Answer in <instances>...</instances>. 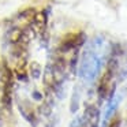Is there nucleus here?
Segmentation results:
<instances>
[{
    "label": "nucleus",
    "instance_id": "nucleus-1",
    "mask_svg": "<svg viewBox=\"0 0 127 127\" xmlns=\"http://www.w3.org/2000/svg\"><path fill=\"white\" fill-rule=\"evenodd\" d=\"M112 47L102 36H96L86 42L79 58L78 75L83 82L92 83L96 81L102 66L107 63Z\"/></svg>",
    "mask_w": 127,
    "mask_h": 127
},
{
    "label": "nucleus",
    "instance_id": "nucleus-2",
    "mask_svg": "<svg viewBox=\"0 0 127 127\" xmlns=\"http://www.w3.org/2000/svg\"><path fill=\"white\" fill-rule=\"evenodd\" d=\"M0 82H1V97L0 102L4 109L11 111L12 93H14V72L11 71L7 62H3L0 68Z\"/></svg>",
    "mask_w": 127,
    "mask_h": 127
},
{
    "label": "nucleus",
    "instance_id": "nucleus-3",
    "mask_svg": "<svg viewBox=\"0 0 127 127\" xmlns=\"http://www.w3.org/2000/svg\"><path fill=\"white\" fill-rule=\"evenodd\" d=\"M85 42H86V37L82 32H81V33H70V34H67V36L63 37V40L60 41L56 52L63 53V55L78 52L79 48L82 47Z\"/></svg>",
    "mask_w": 127,
    "mask_h": 127
},
{
    "label": "nucleus",
    "instance_id": "nucleus-4",
    "mask_svg": "<svg viewBox=\"0 0 127 127\" xmlns=\"http://www.w3.org/2000/svg\"><path fill=\"white\" fill-rule=\"evenodd\" d=\"M18 109H19L21 115L23 116L25 120H28L33 127L38 124V118L36 115V111L32 107V102L28 98H19L18 100Z\"/></svg>",
    "mask_w": 127,
    "mask_h": 127
},
{
    "label": "nucleus",
    "instance_id": "nucleus-5",
    "mask_svg": "<svg viewBox=\"0 0 127 127\" xmlns=\"http://www.w3.org/2000/svg\"><path fill=\"white\" fill-rule=\"evenodd\" d=\"M82 124L85 127H100V111L96 105H86L82 116Z\"/></svg>",
    "mask_w": 127,
    "mask_h": 127
},
{
    "label": "nucleus",
    "instance_id": "nucleus-6",
    "mask_svg": "<svg viewBox=\"0 0 127 127\" xmlns=\"http://www.w3.org/2000/svg\"><path fill=\"white\" fill-rule=\"evenodd\" d=\"M119 104H120V96L119 94H113L109 100H108V105H107V109L104 112V118H102V122H101V126L102 127H107L108 122L112 119V116L115 115L116 109H118Z\"/></svg>",
    "mask_w": 127,
    "mask_h": 127
},
{
    "label": "nucleus",
    "instance_id": "nucleus-7",
    "mask_svg": "<svg viewBox=\"0 0 127 127\" xmlns=\"http://www.w3.org/2000/svg\"><path fill=\"white\" fill-rule=\"evenodd\" d=\"M79 89L75 88L74 89V93H72V97H71V107H70V111H71L72 113H75L78 111V108H79Z\"/></svg>",
    "mask_w": 127,
    "mask_h": 127
},
{
    "label": "nucleus",
    "instance_id": "nucleus-8",
    "mask_svg": "<svg viewBox=\"0 0 127 127\" xmlns=\"http://www.w3.org/2000/svg\"><path fill=\"white\" fill-rule=\"evenodd\" d=\"M41 72H42L41 66H40L37 62H32V64H30V74H32V77L38 78L40 75H41Z\"/></svg>",
    "mask_w": 127,
    "mask_h": 127
},
{
    "label": "nucleus",
    "instance_id": "nucleus-9",
    "mask_svg": "<svg viewBox=\"0 0 127 127\" xmlns=\"http://www.w3.org/2000/svg\"><path fill=\"white\" fill-rule=\"evenodd\" d=\"M120 124H122V119L120 118H113V119H111V120L108 122L107 127H120Z\"/></svg>",
    "mask_w": 127,
    "mask_h": 127
},
{
    "label": "nucleus",
    "instance_id": "nucleus-10",
    "mask_svg": "<svg viewBox=\"0 0 127 127\" xmlns=\"http://www.w3.org/2000/svg\"><path fill=\"white\" fill-rule=\"evenodd\" d=\"M81 126H82V116H77L75 119H72L68 127H81Z\"/></svg>",
    "mask_w": 127,
    "mask_h": 127
},
{
    "label": "nucleus",
    "instance_id": "nucleus-11",
    "mask_svg": "<svg viewBox=\"0 0 127 127\" xmlns=\"http://www.w3.org/2000/svg\"><path fill=\"white\" fill-rule=\"evenodd\" d=\"M34 98H36V100H42V96H40V93H38V92H34Z\"/></svg>",
    "mask_w": 127,
    "mask_h": 127
},
{
    "label": "nucleus",
    "instance_id": "nucleus-12",
    "mask_svg": "<svg viewBox=\"0 0 127 127\" xmlns=\"http://www.w3.org/2000/svg\"><path fill=\"white\" fill-rule=\"evenodd\" d=\"M81 127H85V126H83V124H82V126H81Z\"/></svg>",
    "mask_w": 127,
    "mask_h": 127
}]
</instances>
